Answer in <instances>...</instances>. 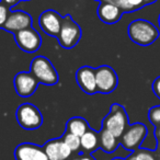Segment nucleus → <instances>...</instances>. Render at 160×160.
<instances>
[{"instance_id":"nucleus-1","label":"nucleus","mask_w":160,"mask_h":160,"mask_svg":"<svg viewBox=\"0 0 160 160\" xmlns=\"http://www.w3.org/2000/svg\"><path fill=\"white\" fill-rule=\"evenodd\" d=\"M128 36L134 43L140 46H149L159 38V31L151 22L138 19L129 23Z\"/></svg>"},{"instance_id":"nucleus-2","label":"nucleus","mask_w":160,"mask_h":160,"mask_svg":"<svg viewBox=\"0 0 160 160\" xmlns=\"http://www.w3.org/2000/svg\"><path fill=\"white\" fill-rule=\"evenodd\" d=\"M31 73L38 82L47 86H54L58 82V73L48 58L36 56L32 59Z\"/></svg>"},{"instance_id":"nucleus-3","label":"nucleus","mask_w":160,"mask_h":160,"mask_svg":"<svg viewBox=\"0 0 160 160\" xmlns=\"http://www.w3.org/2000/svg\"><path fill=\"white\" fill-rule=\"evenodd\" d=\"M102 124L103 128L108 129L116 138L122 137L123 133L128 127V118L124 108L120 104L112 105L109 115L105 116Z\"/></svg>"},{"instance_id":"nucleus-4","label":"nucleus","mask_w":160,"mask_h":160,"mask_svg":"<svg viewBox=\"0 0 160 160\" xmlns=\"http://www.w3.org/2000/svg\"><path fill=\"white\" fill-rule=\"evenodd\" d=\"M57 38L60 46L67 49L75 47L81 38V29L69 14L62 18V28H60Z\"/></svg>"},{"instance_id":"nucleus-5","label":"nucleus","mask_w":160,"mask_h":160,"mask_svg":"<svg viewBox=\"0 0 160 160\" xmlns=\"http://www.w3.org/2000/svg\"><path fill=\"white\" fill-rule=\"evenodd\" d=\"M16 118L19 125L24 129H36L43 124V116L40 110L31 103H23L17 109Z\"/></svg>"},{"instance_id":"nucleus-6","label":"nucleus","mask_w":160,"mask_h":160,"mask_svg":"<svg viewBox=\"0 0 160 160\" xmlns=\"http://www.w3.org/2000/svg\"><path fill=\"white\" fill-rule=\"evenodd\" d=\"M146 135H147L146 125L142 124V123L132 124L123 133L122 137H121V145L126 150L133 151L140 146V144L144 142Z\"/></svg>"},{"instance_id":"nucleus-7","label":"nucleus","mask_w":160,"mask_h":160,"mask_svg":"<svg viewBox=\"0 0 160 160\" xmlns=\"http://www.w3.org/2000/svg\"><path fill=\"white\" fill-rule=\"evenodd\" d=\"M97 89L100 93H111L116 89L118 78L113 68L110 66H101L96 69Z\"/></svg>"},{"instance_id":"nucleus-8","label":"nucleus","mask_w":160,"mask_h":160,"mask_svg":"<svg viewBox=\"0 0 160 160\" xmlns=\"http://www.w3.org/2000/svg\"><path fill=\"white\" fill-rule=\"evenodd\" d=\"M17 45L19 48L27 53H34L38 51L42 44V38L40 33L32 28H28L22 31H19L14 34Z\"/></svg>"},{"instance_id":"nucleus-9","label":"nucleus","mask_w":160,"mask_h":160,"mask_svg":"<svg viewBox=\"0 0 160 160\" xmlns=\"http://www.w3.org/2000/svg\"><path fill=\"white\" fill-rule=\"evenodd\" d=\"M38 81L31 72L21 71L17 73L13 80V85L16 92L22 98H29L36 91Z\"/></svg>"},{"instance_id":"nucleus-10","label":"nucleus","mask_w":160,"mask_h":160,"mask_svg":"<svg viewBox=\"0 0 160 160\" xmlns=\"http://www.w3.org/2000/svg\"><path fill=\"white\" fill-rule=\"evenodd\" d=\"M62 18L57 11L55 10H46V11L42 12L38 19V23L42 29V31L45 34L49 36H56L57 38L58 33L62 28Z\"/></svg>"},{"instance_id":"nucleus-11","label":"nucleus","mask_w":160,"mask_h":160,"mask_svg":"<svg viewBox=\"0 0 160 160\" xmlns=\"http://www.w3.org/2000/svg\"><path fill=\"white\" fill-rule=\"evenodd\" d=\"M76 80L80 89L86 93L94 94L96 92H98L96 81V69L88 66L81 67L76 72Z\"/></svg>"},{"instance_id":"nucleus-12","label":"nucleus","mask_w":160,"mask_h":160,"mask_svg":"<svg viewBox=\"0 0 160 160\" xmlns=\"http://www.w3.org/2000/svg\"><path fill=\"white\" fill-rule=\"evenodd\" d=\"M16 160H48L44 148L31 142L20 144L14 150Z\"/></svg>"},{"instance_id":"nucleus-13","label":"nucleus","mask_w":160,"mask_h":160,"mask_svg":"<svg viewBox=\"0 0 160 160\" xmlns=\"http://www.w3.org/2000/svg\"><path fill=\"white\" fill-rule=\"evenodd\" d=\"M32 27V18L28 12L24 11H13L9 13L3 29L9 32H17L25 30Z\"/></svg>"},{"instance_id":"nucleus-14","label":"nucleus","mask_w":160,"mask_h":160,"mask_svg":"<svg viewBox=\"0 0 160 160\" xmlns=\"http://www.w3.org/2000/svg\"><path fill=\"white\" fill-rule=\"evenodd\" d=\"M44 150L48 160H66L72 152L62 139H52L47 142Z\"/></svg>"},{"instance_id":"nucleus-15","label":"nucleus","mask_w":160,"mask_h":160,"mask_svg":"<svg viewBox=\"0 0 160 160\" xmlns=\"http://www.w3.org/2000/svg\"><path fill=\"white\" fill-rule=\"evenodd\" d=\"M123 11L118 7V6L113 5L111 2H107V1H101L98 8V16L100 20L108 24H113L120 21L122 18Z\"/></svg>"},{"instance_id":"nucleus-16","label":"nucleus","mask_w":160,"mask_h":160,"mask_svg":"<svg viewBox=\"0 0 160 160\" xmlns=\"http://www.w3.org/2000/svg\"><path fill=\"white\" fill-rule=\"evenodd\" d=\"M118 138L110 133L108 129L103 128L100 132V136H99V142H100V146L103 151L105 152H113L116 148H118Z\"/></svg>"},{"instance_id":"nucleus-17","label":"nucleus","mask_w":160,"mask_h":160,"mask_svg":"<svg viewBox=\"0 0 160 160\" xmlns=\"http://www.w3.org/2000/svg\"><path fill=\"white\" fill-rule=\"evenodd\" d=\"M89 129L87 121L82 118H71L67 122V133L73 134V135L81 137Z\"/></svg>"},{"instance_id":"nucleus-18","label":"nucleus","mask_w":160,"mask_h":160,"mask_svg":"<svg viewBox=\"0 0 160 160\" xmlns=\"http://www.w3.org/2000/svg\"><path fill=\"white\" fill-rule=\"evenodd\" d=\"M99 142V136L92 129H88L81 137H80V145L85 150L87 151H93L98 147Z\"/></svg>"},{"instance_id":"nucleus-19","label":"nucleus","mask_w":160,"mask_h":160,"mask_svg":"<svg viewBox=\"0 0 160 160\" xmlns=\"http://www.w3.org/2000/svg\"><path fill=\"white\" fill-rule=\"evenodd\" d=\"M62 140H64L65 144L70 148L71 151L79 150V148L81 147V145H80V137L73 135V134L66 133L64 137H62Z\"/></svg>"},{"instance_id":"nucleus-20","label":"nucleus","mask_w":160,"mask_h":160,"mask_svg":"<svg viewBox=\"0 0 160 160\" xmlns=\"http://www.w3.org/2000/svg\"><path fill=\"white\" fill-rule=\"evenodd\" d=\"M148 118L151 122V124L155 126H159L160 124V105L151 108L148 112Z\"/></svg>"},{"instance_id":"nucleus-21","label":"nucleus","mask_w":160,"mask_h":160,"mask_svg":"<svg viewBox=\"0 0 160 160\" xmlns=\"http://www.w3.org/2000/svg\"><path fill=\"white\" fill-rule=\"evenodd\" d=\"M101 1H107V2H111L113 5L118 6L123 12H131L134 11V9L127 3V0H101Z\"/></svg>"},{"instance_id":"nucleus-22","label":"nucleus","mask_w":160,"mask_h":160,"mask_svg":"<svg viewBox=\"0 0 160 160\" xmlns=\"http://www.w3.org/2000/svg\"><path fill=\"white\" fill-rule=\"evenodd\" d=\"M135 160H155L153 156L151 155L149 151L147 150H139L135 156H134Z\"/></svg>"},{"instance_id":"nucleus-23","label":"nucleus","mask_w":160,"mask_h":160,"mask_svg":"<svg viewBox=\"0 0 160 160\" xmlns=\"http://www.w3.org/2000/svg\"><path fill=\"white\" fill-rule=\"evenodd\" d=\"M9 16V11H8V8L3 5H0V28H3L6 21Z\"/></svg>"},{"instance_id":"nucleus-24","label":"nucleus","mask_w":160,"mask_h":160,"mask_svg":"<svg viewBox=\"0 0 160 160\" xmlns=\"http://www.w3.org/2000/svg\"><path fill=\"white\" fill-rule=\"evenodd\" d=\"M127 3L133 8L134 11L137 10V9H139L140 7H142V6L145 5L144 0H127Z\"/></svg>"},{"instance_id":"nucleus-25","label":"nucleus","mask_w":160,"mask_h":160,"mask_svg":"<svg viewBox=\"0 0 160 160\" xmlns=\"http://www.w3.org/2000/svg\"><path fill=\"white\" fill-rule=\"evenodd\" d=\"M152 91L158 98L160 99V77L156 78V80L152 83Z\"/></svg>"},{"instance_id":"nucleus-26","label":"nucleus","mask_w":160,"mask_h":160,"mask_svg":"<svg viewBox=\"0 0 160 160\" xmlns=\"http://www.w3.org/2000/svg\"><path fill=\"white\" fill-rule=\"evenodd\" d=\"M7 5H10V6H13V5H16L17 2H18L19 0H3Z\"/></svg>"},{"instance_id":"nucleus-27","label":"nucleus","mask_w":160,"mask_h":160,"mask_svg":"<svg viewBox=\"0 0 160 160\" xmlns=\"http://www.w3.org/2000/svg\"><path fill=\"white\" fill-rule=\"evenodd\" d=\"M78 160H94L91 156H82L81 158H79Z\"/></svg>"},{"instance_id":"nucleus-28","label":"nucleus","mask_w":160,"mask_h":160,"mask_svg":"<svg viewBox=\"0 0 160 160\" xmlns=\"http://www.w3.org/2000/svg\"><path fill=\"white\" fill-rule=\"evenodd\" d=\"M156 0H144V2H145V5H148V3H152V2H155Z\"/></svg>"},{"instance_id":"nucleus-29","label":"nucleus","mask_w":160,"mask_h":160,"mask_svg":"<svg viewBox=\"0 0 160 160\" xmlns=\"http://www.w3.org/2000/svg\"><path fill=\"white\" fill-rule=\"evenodd\" d=\"M156 134H157V137H158V139H160V126L158 127V129H157V132H156Z\"/></svg>"},{"instance_id":"nucleus-30","label":"nucleus","mask_w":160,"mask_h":160,"mask_svg":"<svg viewBox=\"0 0 160 160\" xmlns=\"http://www.w3.org/2000/svg\"><path fill=\"white\" fill-rule=\"evenodd\" d=\"M129 160H135V159H134V157H131L129 158Z\"/></svg>"},{"instance_id":"nucleus-31","label":"nucleus","mask_w":160,"mask_h":160,"mask_svg":"<svg viewBox=\"0 0 160 160\" xmlns=\"http://www.w3.org/2000/svg\"><path fill=\"white\" fill-rule=\"evenodd\" d=\"M115 160H122V159H121V158H116Z\"/></svg>"},{"instance_id":"nucleus-32","label":"nucleus","mask_w":160,"mask_h":160,"mask_svg":"<svg viewBox=\"0 0 160 160\" xmlns=\"http://www.w3.org/2000/svg\"><path fill=\"white\" fill-rule=\"evenodd\" d=\"M159 27H160V17H159Z\"/></svg>"},{"instance_id":"nucleus-33","label":"nucleus","mask_w":160,"mask_h":160,"mask_svg":"<svg viewBox=\"0 0 160 160\" xmlns=\"http://www.w3.org/2000/svg\"><path fill=\"white\" fill-rule=\"evenodd\" d=\"M97 1H101V0H97Z\"/></svg>"},{"instance_id":"nucleus-34","label":"nucleus","mask_w":160,"mask_h":160,"mask_svg":"<svg viewBox=\"0 0 160 160\" xmlns=\"http://www.w3.org/2000/svg\"><path fill=\"white\" fill-rule=\"evenodd\" d=\"M72 160H78V159H72Z\"/></svg>"}]
</instances>
